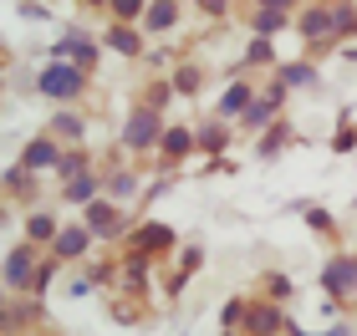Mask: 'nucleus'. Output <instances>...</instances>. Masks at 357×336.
Returning <instances> with one entry per match:
<instances>
[{
  "label": "nucleus",
  "mask_w": 357,
  "mask_h": 336,
  "mask_svg": "<svg viewBox=\"0 0 357 336\" xmlns=\"http://www.w3.org/2000/svg\"><path fill=\"white\" fill-rule=\"evenodd\" d=\"M82 67H67V61H52V67H41L36 77V92H46V97H56V102H72L77 92H82Z\"/></svg>",
  "instance_id": "obj_1"
},
{
  "label": "nucleus",
  "mask_w": 357,
  "mask_h": 336,
  "mask_svg": "<svg viewBox=\"0 0 357 336\" xmlns=\"http://www.w3.org/2000/svg\"><path fill=\"white\" fill-rule=\"evenodd\" d=\"M158 133H164V127H158V107H138L133 118H128L123 143H128L133 153H143V148H153V143H158Z\"/></svg>",
  "instance_id": "obj_2"
},
{
  "label": "nucleus",
  "mask_w": 357,
  "mask_h": 336,
  "mask_svg": "<svg viewBox=\"0 0 357 336\" xmlns=\"http://www.w3.org/2000/svg\"><path fill=\"white\" fill-rule=\"evenodd\" d=\"M321 285H327L332 296H347V291H357V260H332L327 270H321Z\"/></svg>",
  "instance_id": "obj_3"
},
{
  "label": "nucleus",
  "mask_w": 357,
  "mask_h": 336,
  "mask_svg": "<svg viewBox=\"0 0 357 336\" xmlns=\"http://www.w3.org/2000/svg\"><path fill=\"white\" fill-rule=\"evenodd\" d=\"M52 51H56L61 61H72V67H87V61L97 56V46H92L87 36H77V31H72V36H61V41L52 46Z\"/></svg>",
  "instance_id": "obj_4"
},
{
  "label": "nucleus",
  "mask_w": 357,
  "mask_h": 336,
  "mask_svg": "<svg viewBox=\"0 0 357 336\" xmlns=\"http://www.w3.org/2000/svg\"><path fill=\"white\" fill-rule=\"evenodd\" d=\"M52 163H61V158H56V143H52V138H31L26 153H21V168H52Z\"/></svg>",
  "instance_id": "obj_5"
},
{
  "label": "nucleus",
  "mask_w": 357,
  "mask_h": 336,
  "mask_svg": "<svg viewBox=\"0 0 357 336\" xmlns=\"http://www.w3.org/2000/svg\"><path fill=\"white\" fill-rule=\"evenodd\" d=\"M87 239H92L87 230H61L56 234V260H77V255L87 250Z\"/></svg>",
  "instance_id": "obj_6"
},
{
  "label": "nucleus",
  "mask_w": 357,
  "mask_h": 336,
  "mask_svg": "<svg viewBox=\"0 0 357 336\" xmlns=\"http://www.w3.org/2000/svg\"><path fill=\"white\" fill-rule=\"evenodd\" d=\"M174 15H178L174 0H153L149 15H143V26H149V31H169V26H174Z\"/></svg>",
  "instance_id": "obj_7"
},
{
  "label": "nucleus",
  "mask_w": 357,
  "mask_h": 336,
  "mask_svg": "<svg viewBox=\"0 0 357 336\" xmlns=\"http://www.w3.org/2000/svg\"><path fill=\"white\" fill-rule=\"evenodd\" d=\"M6 280H10V285H31V250H10Z\"/></svg>",
  "instance_id": "obj_8"
},
{
  "label": "nucleus",
  "mask_w": 357,
  "mask_h": 336,
  "mask_svg": "<svg viewBox=\"0 0 357 336\" xmlns=\"http://www.w3.org/2000/svg\"><path fill=\"white\" fill-rule=\"evenodd\" d=\"M87 230L92 234H112L118 230V214H112L107 204H87Z\"/></svg>",
  "instance_id": "obj_9"
},
{
  "label": "nucleus",
  "mask_w": 357,
  "mask_h": 336,
  "mask_svg": "<svg viewBox=\"0 0 357 336\" xmlns=\"http://www.w3.org/2000/svg\"><path fill=\"white\" fill-rule=\"evenodd\" d=\"M220 112H225V118H235V112H250V87H245V82H235L230 92H225Z\"/></svg>",
  "instance_id": "obj_10"
},
{
  "label": "nucleus",
  "mask_w": 357,
  "mask_h": 336,
  "mask_svg": "<svg viewBox=\"0 0 357 336\" xmlns=\"http://www.w3.org/2000/svg\"><path fill=\"white\" fill-rule=\"evenodd\" d=\"M194 148V133H189V127H169V133H164V153L169 158H184Z\"/></svg>",
  "instance_id": "obj_11"
},
{
  "label": "nucleus",
  "mask_w": 357,
  "mask_h": 336,
  "mask_svg": "<svg viewBox=\"0 0 357 336\" xmlns=\"http://www.w3.org/2000/svg\"><path fill=\"white\" fill-rule=\"evenodd\" d=\"M107 46H112L118 56H138V36H133L128 26H112V31H107Z\"/></svg>",
  "instance_id": "obj_12"
},
{
  "label": "nucleus",
  "mask_w": 357,
  "mask_h": 336,
  "mask_svg": "<svg viewBox=\"0 0 357 336\" xmlns=\"http://www.w3.org/2000/svg\"><path fill=\"white\" fill-rule=\"evenodd\" d=\"M138 245H143V250H164V245H174V230H164V224H149V230L138 234Z\"/></svg>",
  "instance_id": "obj_13"
},
{
  "label": "nucleus",
  "mask_w": 357,
  "mask_h": 336,
  "mask_svg": "<svg viewBox=\"0 0 357 336\" xmlns=\"http://www.w3.org/2000/svg\"><path fill=\"white\" fill-rule=\"evenodd\" d=\"M26 234H31V239H52V245H56V234H61V230H56V224L46 219V214H31V219H26Z\"/></svg>",
  "instance_id": "obj_14"
},
{
  "label": "nucleus",
  "mask_w": 357,
  "mask_h": 336,
  "mask_svg": "<svg viewBox=\"0 0 357 336\" xmlns=\"http://www.w3.org/2000/svg\"><path fill=\"white\" fill-rule=\"evenodd\" d=\"M92 194H97V179H87V173L67 184V199H72V204H92Z\"/></svg>",
  "instance_id": "obj_15"
},
{
  "label": "nucleus",
  "mask_w": 357,
  "mask_h": 336,
  "mask_svg": "<svg viewBox=\"0 0 357 336\" xmlns=\"http://www.w3.org/2000/svg\"><path fill=\"white\" fill-rule=\"evenodd\" d=\"M332 26H337V21H332V10H312V15L301 21V31H306V36H327Z\"/></svg>",
  "instance_id": "obj_16"
},
{
  "label": "nucleus",
  "mask_w": 357,
  "mask_h": 336,
  "mask_svg": "<svg viewBox=\"0 0 357 336\" xmlns=\"http://www.w3.org/2000/svg\"><path fill=\"white\" fill-rule=\"evenodd\" d=\"M275 82H281V87H306V82H317V72L312 67H281Z\"/></svg>",
  "instance_id": "obj_17"
},
{
  "label": "nucleus",
  "mask_w": 357,
  "mask_h": 336,
  "mask_svg": "<svg viewBox=\"0 0 357 336\" xmlns=\"http://www.w3.org/2000/svg\"><path fill=\"white\" fill-rule=\"evenodd\" d=\"M52 133H56V138H82V118H72V112H56Z\"/></svg>",
  "instance_id": "obj_18"
},
{
  "label": "nucleus",
  "mask_w": 357,
  "mask_h": 336,
  "mask_svg": "<svg viewBox=\"0 0 357 336\" xmlns=\"http://www.w3.org/2000/svg\"><path fill=\"white\" fill-rule=\"evenodd\" d=\"M286 26V10H261L255 15V31H261V36H271V31H281Z\"/></svg>",
  "instance_id": "obj_19"
},
{
  "label": "nucleus",
  "mask_w": 357,
  "mask_h": 336,
  "mask_svg": "<svg viewBox=\"0 0 357 336\" xmlns=\"http://www.w3.org/2000/svg\"><path fill=\"white\" fill-rule=\"evenodd\" d=\"M153 0H112V10H118V21H133V15H143Z\"/></svg>",
  "instance_id": "obj_20"
},
{
  "label": "nucleus",
  "mask_w": 357,
  "mask_h": 336,
  "mask_svg": "<svg viewBox=\"0 0 357 336\" xmlns=\"http://www.w3.org/2000/svg\"><path fill=\"white\" fill-rule=\"evenodd\" d=\"M199 87V67H178V77H174V92H194Z\"/></svg>",
  "instance_id": "obj_21"
},
{
  "label": "nucleus",
  "mask_w": 357,
  "mask_h": 336,
  "mask_svg": "<svg viewBox=\"0 0 357 336\" xmlns=\"http://www.w3.org/2000/svg\"><path fill=\"white\" fill-rule=\"evenodd\" d=\"M250 331H255V336H271V331H275V311H255V316H250Z\"/></svg>",
  "instance_id": "obj_22"
},
{
  "label": "nucleus",
  "mask_w": 357,
  "mask_h": 336,
  "mask_svg": "<svg viewBox=\"0 0 357 336\" xmlns=\"http://www.w3.org/2000/svg\"><path fill=\"white\" fill-rule=\"evenodd\" d=\"M107 189H112V194H118V199H128V194H133V179H128V173H112V179H107Z\"/></svg>",
  "instance_id": "obj_23"
},
{
  "label": "nucleus",
  "mask_w": 357,
  "mask_h": 336,
  "mask_svg": "<svg viewBox=\"0 0 357 336\" xmlns=\"http://www.w3.org/2000/svg\"><path fill=\"white\" fill-rule=\"evenodd\" d=\"M225 138H230L225 127H204V138H199V143H204V148H215V153H220V148H225Z\"/></svg>",
  "instance_id": "obj_24"
},
{
  "label": "nucleus",
  "mask_w": 357,
  "mask_h": 336,
  "mask_svg": "<svg viewBox=\"0 0 357 336\" xmlns=\"http://www.w3.org/2000/svg\"><path fill=\"white\" fill-rule=\"evenodd\" d=\"M250 61H271V41H266V36L250 41Z\"/></svg>",
  "instance_id": "obj_25"
},
{
  "label": "nucleus",
  "mask_w": 357,
  "mask_h": 336,
  "mask_svg": "<svg viewBox=\"0 0 357 336\" xmlns=\"http://www.w3.org/2000/svg\"><path fill=\"white\" fill-rule=\"evenodd\" d=\"M169 97H174V87H169V82H153V97H149V107H164Z\"/></svg>",
  "instance_id": "obj_26"
},
{
  "label": "nucleus",
  "mask_w": 357,
  "mask_h": 336,
  "mask_svg": "<svg viewBox=\"0 0 357 336\" xmlns=\"http://www.w3.org/2000/svg\"><path fill=\"white\" fill-rule=\"evenodd\" d=\"M275 102H281V97H271V102H261V107H250V112H245V122H266Z\"/></svg>",
  "instance_id": "obj_27"
},
{
  "label": "nucleus",
  "mask_w": 357,
  "mask_h": 336,
  "mask_svg": "<svg viewBox=\"0 0 357 336\" xmlns=\"http://www.w3.org/2000/svg\"><path fill=\"white\" fill-rule=\"evenodd\" d=\"M271 296H275V301H286V296H291V280H286V275H275V280H271Z\"/></svg>",
  "instance_id": "obj_28"
},
{
  "label": "nucleus",
  "mask_w": 357,
  "mask_h": 336,
  "mask_svg": "<svg viewBox=\"0 0 357 336\" xmlns=\"http://www.w3.org/2000/svg\"><path fill=\"white\" fill-rule=\"evenodd\" d=\"M240 316H245V306H240V301H230V306H225V326H235Z\"/></svg>",
  "instance_id": "obj_29"
},
{
  "label": "nucleus",
  "mask_w": 357,
  "mask_h": 336,
  "mask_svg": "<svg viewBox=\"0 0 357 336\" xmlns=\"http://www.w3.org/2000/svg\"><path fill=\"white\" fill-rule=\"evenodd\" d=\"M352 143H357V133H352V127H342V133H337V153H347Z\"/></svg>",
  "instance_id": "obj_30"
},
{
  "label": "nucleus",
  "mask_w": 357,
  "mask_h": 336,
  "mask_svg": "<svg viewBox=\"0 0 357 336\" xmlns=\"http://www.w3.org/2000/svg\"><path fill=\"white\" fill-rule=\"evenodd\" d=\"M199 6H204L209 15H220V10H225V0H199Z\"/></svg>",
  "instance_id": "obj_31"
}]
</instances>
